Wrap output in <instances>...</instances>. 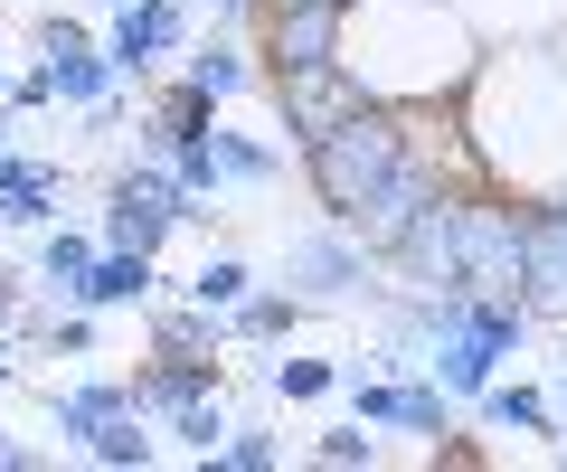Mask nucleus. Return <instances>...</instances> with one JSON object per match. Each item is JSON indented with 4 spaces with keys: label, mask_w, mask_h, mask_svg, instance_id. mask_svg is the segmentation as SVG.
Instances as JSON below:
<instances>
[{
    "label": "nucleus",
    "mask_w": 567,
    "mask_h": 472,
    "mask_svg": "<svg viewBox=\"0 0 567 472\" xmlns=\"http://www.w3.org/2000/svg\"><path fill=\"white\" fill-rule=\"evenodd\" d=\"M48 76H58V104L95 114V104H104V95L123 85V66L104 57V39H85V48H58V57H48Z\"/></svg>",
    "instance_id": "obj_15"
},
{
    "label": "nucleus",
    "mask_w": 567,
    "mask_h": 472,
    "mask_svg": "<svg viewBox=\"0 0 567 472\" xmlns=\"http://www.w3.org/2000/svg\"><path fill=\"white\" fill-rule=\"evenodd\" d=\"M218 322H227V340H284V331H293V322H303V293H246V303L237 312H218Z\"/></svg>",
    "instance_id": "obj_20"
},
{
    "label": "nucleus",
    "mask_w": 567,
    "mask_h": 472,
    "mask_svg": "<svg viewBox=\"0 0 567 472\" xmlns=\"http://www.w3.org/2000/svg\"><path fill=\"white\" fill-rule=\"evenodd\" d=\"M152 255L142 247H95V265H85V284L66 293V303H85V312H123V303H152Z\"/></svg>",
    "instance_id": "obj_11"
},
{
    "label": "nucleus",
    "mask_w": 567,
    "mask_h": 472,
    "mask_svg": "<svg viewBox=\"0 0 567 472\" xmlns=\"http://www.w3.org/2000/svg\"><path fill=\"white\" fill-rule=\"evenodd\" d=\"M58 199H66V161L0 151V227H58Z\"/></svg>",
    "instance_id": "obj_9"
},
{
    "label": "nucleus",
    "mask_w": 567,
    "mask_h": 472,
    "mask_svg": "<svg viewBox=\"0 0 567 472\" xmlns=\"http://www.w3.org/2000/svg\"><path fill=\"white\" fill-rule=\"evenodd\" d=\"M162 434H171V444L189 453V463H208V453L227 444V407H218V397H199V407H181V416H171Z\"/></svg>",
    "instance_id": "obj_23"
},
{
    "label": "nucleus",
    "mask_w": 567,
    "mask_h": 472,
    "mask_svg": "<svg viewBox=\"0 0 567 472\" xmlns=\"http://www.w3.org/2000/svg\"><path fill=\"white\" fill-rule=\"evenodd\" d=\"M246 293H256L246 255H199V274H189V303H208V312H237Z\"/></svg>",
    "instance_id": "obj_22"
},
{
    "label": "nucleus",
    "mask_w": 567,
    "mask_h": 472,
    "mask_svg": "<svg viewBox=\"0 0 567 472\" xmlns=\"http://www.w3.org/2000/svg\"><path fill=\"white\" fill-rule=\"evenodd\" d=\"M350 0H265V66H322L341 57Z\"/></svg>",
    "instance_id": "obj_7"
},
{
    "label": "nucleus",
    "mask_w": 567,
    "mask_h": 472,
    "mask_svg": "<svg viewBox=\"0 0 567 472\" xmlns=\"http://www.w3.org/2000/svg\"><path fill=\"white\" fill-rule=\"evenodd\" d=\"M350 407L369 416V426L379 434H425V444H435V434H454V397H445V378H350Z\"/></svg>",
    "instance_id": "obj_6"
},
{
    "label": "nucleus",
    "mask_w": 567,
    "mask_h": 472,
    "mask_svg": "<svg viewBox=\"0 0 567 472\" xmlns=\"http://www.w3.org/2000/svg\"><path fill=\"white\" fill-rule=\"evenodd\" d=\"M114 407H133V378H76V388H48V426H58L66 444H85Z\"/></svg>",
    "instance_id": "obj_14"
},
{
    "label": "nucleus",
    "mask_w": 567,
    "mask_h": 472,
    "mask_svg": "<svg viewBox=\"0 0 567 472\" xmlns=\"http://www.w3.org/2000/svg\"><path fill=\"white\" fill-rule=\"evenodd\" d=\"M0 151H20V143H10V114H0Z\"/></svg>",
    "instance_id": "obj_33"
},
{
    "label": "nucleus",
    "mask_w": 567,
    "mask_h": 472,
    "mask_svg": "<svg viewBox=\"0 0 567 472\" xmlns=\"http://www.w3.org/2000/svg\"><path fill=\"white\" fill-rule=\"evenodd\" d=\"M218 170H227V189H265L284 170V143H265V133H237V124H218Z\"/></svg>",
    "instance_id": "obj_19"
},
{
    "label": "nucleus",
    "mask_w": 567,
    "mask_h": 472,
    "mask_svg": "<svg viewBox=\"0 0 567 472\" xmlns=\"http://www.w3.org/2000/svg\"><path fill=\"white\" fill-rule=\"evenodd\" d=\"M181 76L189 85H208V95H246V85H265L256 66H246V29H189V48H181Z\"/></svg>",
    "instance_id": "obj_12"
},
{
    "label": "nucleus",
    "mask_w": 567,
    "mask_h": 472,
    "mask_svg": "<svg viewBox=\"0 0 567 472\" xmlns=\"http://www.w3.org/2000/svg\"><path fill=\"white\" fill-rule=\"evenodd\" d=\"M189 20H208V29H246V20H265V0H181Z\"/></svg>",
    "instance_id": "obj_27"
},
{
    "label": "nucleus",
    "mask_w": 567,
    "mask_h": 472,
    "mask_svg": "<svg viewBox=\"0 0 567 472\" xmlns=\"http://www.w3.org/2000/svg\"><path fill=\"white\" fill-rule=\"evenodd\" d=\"M284 284H303L312 303H350V293H379V284H369V247L350 237L341 218H331V227H303V237L284 247Z\"/></svg>",
    "instance_id": "obj_5"
},
{
    "label": "nucleus",
    "mask_w": 567,
    "mask_h": 472,
    "mask_svg": "<svg viewBox=\"0 0 567 472\" xmlns=\"http://www.w3.org/2000/svg\"><path fill=\"white\" fill-rule=\"evenodd\" d=\"M406 161H416V104H360L350 124L303 143V170H312V189H322V208L341 227H360Z\"/></svg>",
    "instance_id": "obj_2"
},
{
    "label": "nucleus",
    "mask_w": 567,
    "mask_h": 472,
    "mask_svg": "<svg viewBox=\"0 0 567 472\" xmlns=\"http://www.w3.org/2000/svg\"><path fill=\"white\" fill-rule=\"evenodd\" d=\"M181 218H199V199L181 189V170L171 161H123L114 180H104V247H142V255H162V237Z\"/></svg>",
    "instance_id": "obj_3"
},
{
    "label": "nucleus",
    "mask_w": 567,
    "mask_h": 472,
    "mask_svg": "<svg viewBox=\"0 0 567 472\" xmlns=\"http://www.w3.org/2000/svg\"><path fill=\"white\" fill-rule=\"evenodd\" d=\"M312 463H331V472H341V463H388V444H379V426L360 416V426L322 434V444H312Z\"/></svg>",
    "instance_id": "obj_26"
},
{
    "label": "nucleus",
    "mask_w": 567,
    "mask_h": 472,
    "mask_svg": "<svg viewBox=\"0 0 567 472\" xmlns=\"http://www.w3.org/2000/svg\"><path fill=\"white\" fill-rule=\"evenodd\" d=\"M10 104H20V114H39V104H58V76H48V57L29 66V76H10Z\"/></svg>",
    "instance_id": "obj_29"
},
{
    "label": "nucleus",
    "mask_w": 567,
    "mask_h": 472,
    "mask_svg": "<svg viewBox=\"0 0 567 472\" xmlns=\"http://www.w3.org/2000/svg\"><path fill=\"white\" fill-rule=\"evenodd\" d=\"M76 453H85V463H114V472H123V463H133V472H142V463H162V444H152V416H142V407H114Z\"/></svg>",
    "instance_id": "obj_16"
},
{
    "label": "nucleus",
    "mask_w": 567,
    "mask_h": 472,
    "mask_svg": "<svg viewBox=\"0 0 567 472\" xmlns=\"http://www.w3.org/2000/svg\"><path fill=\"white\" fill-rule=\"evenodd\" d=\"M208 124H218V95L181 76V85H171V95H162V104H152V114L133 124V133H142V161H171V151H181V143H199Z\"/></svg>",
    "instance_id": "obj_10"
},
{
    "label": "nucleus",
    "mask_w": 567,
    "mask_h": 472,
    "mask_svg": "<svg viewBox=\"0 0 567 472\" xmlns=\"http://www.w3.org/2000/svg\"><path fill=\"white\" fill-rule=\"evenodd\" d=\"M199 397H218V359H171V349H162V369L133 378V407L152 416V426H171V416L199 407Z\"/></svg>",
    "instance_id": "obj_13"
},
{
    "label": "nucleus",
    "mask_w": 567,
    "mask_h": 472,
    "mask_svg": "<svg viewBox=\"0 0 567 472\" xmlns=\"http://www.w3.org/2000/svg\"><path fill=\"white\" fill-rule=\"evenodd\" d=\"M265 95H275V114H284V143H322L331 124H350L360 114V76H350L341 57H322V66H265Z\"/></svg>",
    "instance_id": "obj_4"
},
{
    "label": "nucleus",
    "mask_w": 567,
    "mask_h": 472,
    "mask_svg": "<svg viewBox=\"0 0 567 472\" xmlns=\"http://www.w3.org/2000/svg\"><path fill=\"white\" fill-rule=\"evenodd\" d=\"M548 453H558V463H567V434H558V444H548Z\"/></svg>",
    "instance_id": "obj_36"
},
{
    "label": "nucleus",
    "mask_w": 567,
    "mask_h": 472,
    "mask_svg": "<svg viewBox=\"0 0 567 472\" xmlns=\"http://www.w3.org/2000/svg\"><path fill=\"white\" fill-rule=\"evenodd\" d=\"M208 463H218V472H275L284 463V434L275 426H227V444L208 453Z\"/></svg>",
    "instance_id": "obj_24"
},
{
    "label": "nucleus",
    "mask_w": 567,
    "mask_h": 472,
    "mask_svg": "<svg viewBox=\"0 0 567 472\" xmlns=\"http://www.w3.org/2000/svg\"><path fill=\"white\" fill-rule=\"evenodd\" d=\"M558 416H567V378H558Z\"/></svg>",
    "instance_id": "obj_37"
},
{
    "label": "nucleus",
    "mask_w": 567,
    "mask_h": 472,
    "mask_svg": "<svg viewBox=\"0 0 567 472\" xmlns=\"http://www.w3.org/2000/svg\"><path fill=\"white\" fill-rule=\"evenodd\" d=\"M171 170H181V189H189V199H218V189H227V170H218V124H208L199 143H181V151H171Z\"/></svg>",
    "instance_id": "obj_25"
},
{
    "label": "nucleus",
    "mask_w": 567,
    "mask_h": 472,
    "mask_svg": "<svg viewBox=\"0 0 567 472\" xmlns=\"http://www.w3.org/2000/svg\"><path fill=\"white\" fill-rule=\"evenodd\" d=\"M39 463H48V453H39V444H20V434L0 426V472H39Z\"/></svg>",
    "instance_id": "obj_31"
},
{
    "label": "nucleus",
    "mask_w": 567,
    "mask_h": 472,
    "mask_svg": "<svg viewBox=\"0 0 567 472\" xmlns=\"http://www.w3.org/2000/svg\"><path fill=\"white\" fill-rule=\"evenodd\" d=\"M181 48H189L181 0H133V10H114V29H104V57H114L123 76H152V66H171Z\"/></svg>",
    "instance_id": "obj_8"
},
{
    "label": "nucleus",
    "mask_w": 567,
    "mask_h": 472,
    "mask_svg": "<svg viewBox=\"0 0 567 472\" xmlns=\"http://www.w3.org/2000/svg\"><path fill=\"white\" fill-rule=\"evenodd\" d=\"M10 293H20V274H10V265H0V303H10Z\"/></svg>",
    "instance_id": "obj_32"
},
{
    "label": "nucleus",
    "mask_w": 567,
    "mask_h": 472,
    "mask_svg": "<svg viewBox=\"0 0 567 472\" xmlns=\"http://www.w3.org/2000/svg\"><path fill=\"white\" fill-rule=\"evenodd\" d=\"M0 104H10V66H0Z\"/></svg>",
    "instance_id": "obj_35"
},
{
    "label": "nucleus",
    "mask_w": 567,
    "mask_h": 472,
    "mask_svg": "<svg viewBox=\"0 0 567 472\" xmlns=\"http://www.w3.org/2000/svg\"><path fill=\"white\" fill-rule=\"evenodd\" d=\"M95 10H133V0H95Z\"/></svg>",
    "instance_id": "obj_34"
},
{
    "label": "nucleus",
    "mask_w": 567,
    "mask_h": 472,
    "mask_svg": "<svg viewBox=\"0 0 567 472\" xmlns=\"http://www.w3.org/2000/svg\"><path fill=\"white\" fill-rule=\"evenodd\" d=\"M265 388H275V407H322V397L341 388V359H275Z\"/></svg>",
    "instance_id": "obj_21"
},
{
    "label": "nucleus",
    "mask_w": 567,
    "mask_h": 472,
    "mask_svg": "<svg viewBox=\"0 0 567 472\" xmlns=\"http://www.w3.org/2000/svg\"><path fill=\"white\" fill-rule=\"evenodd\" d=\"M341 66L360 76L369 104H425L473 85L483 48H473L454 0H350L341 20Z\"/></svg>",
    "instance_id": "obj_1"
},
{
    "label": "nucleus",
    "mask_w": 567,
    "mask_h": 472,
    "mask_svg": "<svg viewBox=\"0 0 567 472\" xmlns=\"http://www.w3.org/2000/svg\"><path fill=\"white\" fill-rule=\"evenodd\" d=\"M95 247H104V237H85V227H48V237H39V284L66 303V293L85 284V265H95Z\"/></svg>",
    "instance_id": "obj_18"
},
{
    "label": "nucleus",
    "mask_w": 567,
    "mask_h": 472,
    "mask_svg": "<svg viewBox=\"0 0 567 472\" xmlns=\"http://www.w3.org/2000/svg\"><path fill=\"white\" fill-rule=\"evenodd\" d=\"M58 48H85V29L66 20V10H58V20H39V57H58Z\"/></svg>",
    "instance_id": "obj_30"
},
{
    "label": "nucleus",
    "mask_w": 567,
    "mask_h": 472,
    "mask_svg": "<svg viewBox=\"0 0 567 472\" xmlns=\"http://www.w3.org/2000/svg\"><path fill=\"white\" fill-rule=\"evenodd\" d=\"M473 407H483L492 434H558V397H539V388H502V378H492Z\"/></svg>",
    "instance_id": "obj_17"
},
{
    "label": "nucleus",
    "mask_w": 567,
    "mask_h": 472,
    "mask_svg": "<svg viewBox=\"0 0 567 472\" xmlns=\"http://www.w3.org/2000/svg\"><path fill=\"white\" fill-rule=\"evenodd\" d=\"M48 340H58V349H66V359H95V312H85V303H76V312H66V322H58V331H48Z\"/></svg>",
    "instance_id": "obj_28"
}]
</instances>
